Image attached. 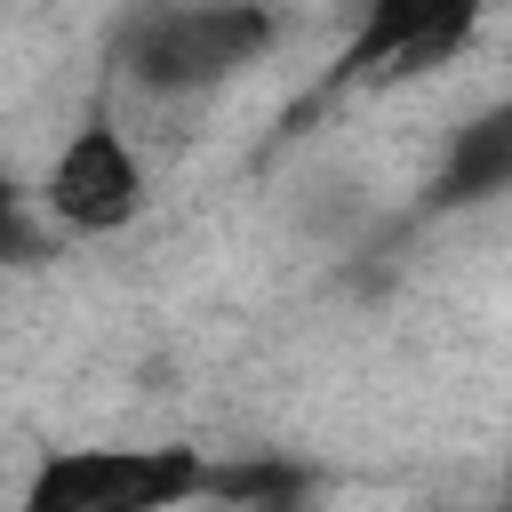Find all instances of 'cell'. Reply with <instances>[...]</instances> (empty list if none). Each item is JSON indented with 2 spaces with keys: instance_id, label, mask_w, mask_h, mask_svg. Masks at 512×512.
Returning a JSON list of instances; mask_svg holds the SVG:
<instances>
[{
  "instance_id": "2",
  "label": "cell",
  "mask_w": 512,
  "mask_h": 512,
  "mask_svg": "<svg viewBox=\"0 0 512 512\" xmlns=\"http://www.w3.org/2000/svg\"><path fill=\"white\" fill-rule=\"evenodd\" d=\"M280 40V16L264 8H152L120 32V72L144 96H200L256 64Z\"/></svg>"
},
{
  "instance_id": "1",
  "label": "cell",
  "mask_w": 512,
  "mask_h": 512,
  "mask_svg": "<svg viewBox=\"0 0 512 512\" xmlns=\"http://www.w3.org/2000/svg\"><path fill=\"white\" fill-rule=\"evenodd\" d=\"M216 504V456L200 448H56L24 480L16 512H184Z\"/></svg>"
},
{
  "instance_id": "4",
  "label": "cell",
  "mask_w": 512,
  "mask_h": 512,
  "mask_svg": "<svg viewBox=\"0 0 512 512\" xmlns=\"http://www.w3.org/2000/svg\"><path fill=\"white\" fill-rule=\"evenodd\" d=\"M144 208V160L112 120H80L48 160V216L64 232H120Z\"/></svg>"
},
{
  "instance_id": "7",
  "label": "cell",
  "mask_w": 512,
  "mask_h": 512,
  "mask_svg": "<svg viewBox=\"0 0 512 512\" xmlns=\"http://www.w3.org/2000/svg\"><path fill=\"white\" fill-rule=\"evenodd\" d=\"M280 512H304V504H280Z\"/></svg>"
},
{
  "instance_id": "3",
  "label": "cell",
  "mask_w": 512,
  "mask_h": 512,
  "mask_svg": "<svg viewBox=\"0 0 512 512\" xmlns=\"http://www.w3.org/2000/svg\"><path fill=\"white\" fill-rule=\"evenodd\" d=\"M480 32V8L472 0H376L352 40L336 48L320 96H344V88H400V80H424L432 64H448L464 40Z\"/></svg>"
},
{
  "instance_id": "5",
  "label": "cell",
  "mask_w": 512,
  "mask_h": 512,
  "mask_svg": "<svg viewBox=\"0 0 512 512\" xmlns=\"http://www.w3.org/2000/svg\"><path fill=\"white\" fill-rule=\"evenodd\" d=\"M504 192H512V96L488 104L480 120H464V128L448 136V160L432 168L416 216H464V208L504 200Z\"/></svg>"
},
{
  "instance_id": "6",
  "label": "cell",
  "mask_w": 512,
  "mask_h": 512,
  "mask_svg": "<svg viewBox=\"0 0 512 512\" xmlns=\"http://www.w3.org/2000/svg\"><path fill=\"white\" fill-rule=\"evenodd\" d=\"M304 496H312V464H288V456L216 464V512H280V504H304Z\"/></svg>"
}]
</instances>
